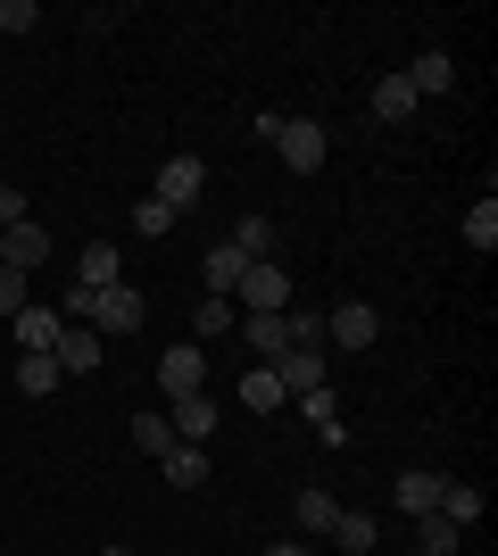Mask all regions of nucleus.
<instances>
[{"instance_id":"10","label":"nucleus","mask_w":498,"mask_h":556,"mask_svg":"<svg viewBox=\"0 0 498 556\" xmlns=\"http://www.w3.org/2000/svg\"><path fill=\"white\" fill-rule=\"evenodd\" d=\"M50 357H59V374H100V366H108V341H100L92 325H67Z\"/></svg>"},{"instance_id":"31","label":"nucleus","mask_w":498,"mask_h":556,"mask_svg":"<svg viewBox=\"0 0 498 556\" xmlns=\"http://www.w3.org/2000/svg\"><path fill=\"white\" fill-rule=\"evenodd\" d=\"M283 332H291V349H324V316L316 307H283Z\"/></svg>"},{"instance_id":"15","label":"nucleus","mask_w":498,"mask_h":556,"mask_svg":"<svg viewBox=\"0 0 498 556\" xmlns=\"http://www.w3.org/2000/svg\"><path fill=\"white\" fill-rule=\"evenodd\" d=\"M407 75V92H416V100H432V92H449V84H457V59H449V50H416V67H399Z\"/></svg>"},{"instance_id":"34","label":"nucleus","mask_w":498,"mask_h":556,"mask_svg":"<svg viewBox=\"0 0 498 556\" xmlns=\"http://www.w3.org/2000/svg\"><path fill=\"white\" fill-rule=\"evenodd\" d=\"M9 225H25V191L17 184H0V232H9Z\"/></svg>"},{"instance_id":"8","label":"nucleus","mask_w":498,"mask_h":556,"mask_svg":"<svg viewBox=\"0 0 498 556\" xmlns=\"http://www.w3.org/2000/svg\"><path fill=\"white\" fill-rule=\"evenodd\" d=\"M0 266H9V275H34V266H50V232L34 225V216H25V225H9V232H0Z\"/></svg>"},{"instance_id":"11","label":"nucleus","mask_w":498,"mask_h":556,"mask_svg":"<svg viewBox=\"0 0 498 556\" xmlns=\"http://www.w3.org/2000/svg\"><path fill=\"white\" fill-rule=\"evenodd\" d=\"M274 374H283V391L299 399V391H324V382H332V357H324V349H283Z\"/></svg>"},{"instance_id":"16","label":"nucleus","mask_w":498,"mask_h":556,"mask_svg":"<svg viewBox=\"0 0 498 556\" xmlns=\"http://www.w3.org/2000/svg\"><path fill=\"white\" fill-rule=\"evenodd\" d=\"M241 407H250V416H274V407H291L283 374H274V366H250V374H241Z\"/></svg>"},{"instance_id":"24","label":"nucleus","mask_w":498,"mask_h":556,"mask_svg":"<svg viewBox=\"0 0 498 556\" xmlns=\"http://www.w3.org/2000/svg\"><path fill=\"white\" fill-rule=\"evenodd\" d=\"M233 332H241V341H250V349H258V357H283V349H291L283 316H250V325H233Z\"/></svg>"},{"instance_id":"23","label":"nucleus","mask_w":498,"mask_h":556,"mask_svg":"<svg viewBox=\"0 0 498 556\" xmlns=\"http://www.w3.org/2000/svg\"><path fill=\"white\" fill-rule=\"evenodd\" d=\"M241 275H250V257H241L233 241H216V250H208V291L225 300V291H241Z\"/></svg>"},{"instance_id":"13","label":"nucleus","mask_w":498,"mask_h":556,"mask_svg":"<svg viewBox=\"0 0 498 556\" xmlns=\"http://www.w3.org/2000/svg\"><path fill=\"white\" fill-rule=\"evenodd\" d=\"M332 548H341V556H374V540H382V523H374V515H366V507H341V515H332Z\"/></svg>"},{"instance_id":"35","label":"nucleus","mask_w":498,"mask_h":556,"mask_svg":"<svg viewBox=\"0 0 498 556\" xmlns=\"http://www.w3.org/2000/svg\"><path fill=\"white\" fill-rule=\"evenodd\" d=\"M266 556H316V548H308V540H274Z\"/></svg>"},{"instance_id":"17","label":"nucleus","mask_w":498,"mask_h":556,"mask_svg":"<svg viewBox=\"0 0 498 556\" xmlns=\"http://www.w3.org/2000/svg\"><path fill=\"white\" fill-rule=\"evenodd\" d=\"M291 407H299V416L316 424V441H324V448H341V441H349V432H341V407H332V382H324V391H299Z\"/></svg>"},{"instance_id":"1","label":"nucleus","mask_w":498,"mask_h":556,"mask_svg":"<svg viewBox=\"0 0 498 556\" xmlns=\"http://www.w3.org/2000/svg\"><path fill=\"white\" fill-rule=\"evenodd\" d=\"M258 134L283 150L291 175H316V166L332 159V141H324V125H316V116H258Z\"/></svg>"},{"instance_id":"5","label":"nucleus","mask_w":498,"mask_h":556,"mask_svg":"<svg viewBox=\"0 0 498 556\" xmlns=\"http://www.w3.org/2000/svg\"><path fill=\"white\" fill-rule=\"evenodd\" d=\"M158 391H166V399L208 391V349H200V341H175V349L158 357Z\"/></svg>"},{"instance_id":"32","label":"nucleus","mask_w":498,"mask_h":556,"mask_svg":"<svg viewBox=\"0 0 498 556\" xmlns=\"http://www.w3.org/2000/svg\"><path fill=\"white\" fill-rule=\"evenodd\" d=\"M42 25V0H0V34H34Z\"/></svg>"},{"instance_id":"26","label":"nucleus","mask_w":498,"mask_h":556,"mask_svg":"<svg viewBox=\"0 0 498 556\" xmlns=\"http://www.w3.org/2000/svg\"><path fill=\"white\" fill-rule=\"evenodd\" d=\"M465 241H474V250H482V257H490V250H498V200H490V191H482L474 208H465Z\"/></svg>"},{"instance_id":"14","label":"nucleus","mask_w":498,"mask_h":556,"mask_svg":"<svg viewBox=\"0 0 498 556\" xmlns=\"http://www.w3.org/2000/svg\"><path fill=\"white\" fill-rule=\"evenodd\" d=\"M108 282H125L117 275V241H84V250H75V291H108Z\"/></svg>"},{"instance_id":"2","label":"nucleus","mask_w":498,"mask_h":556,"mask_svg":"<svg viewBox=\"0 0 498 556\" xmlns=\"http://www.w3.org/2000/svg\"><path fill=\"white\" fill-rule=\"evenodd\" d=\"M142 316H150L142 291H133V282H108V291H92V316H84V325H92L100 341H117V332H142Z\"/></svg>"},{"instance_id":"4","label":"nucleus","mask_w":498,"mask_h":556,"mask_svg":"<svg viewBox=\"0 0 498 556\" xmlns=\"http://www.w3.org/2000/svg\"><path fill=\"white\" fill-rule=\"evenodd\" d=\"M374 341H382V316L366 300H341L324 316V349H341V357H357V349H374Z\"/></svg>"},{"instance_id":"9","label":"nucleus","mask_w":498,"mask_h":556,"mask_svg":"<svg viewBox=\"0 0 498 556\" xmlns=\"http://www.w3.org/2000/svg\"><path fill=\"white\" fill-rule=\"evenodd\" d=\"M166 424H175V441L208 448V441H216V399H208V391H191V399H166Z\"/></svg>"},{"instance_id":"12","label":"nucleus","mask_w":498,"mask_h":556,"mask_svg":"<svg viewBox=\"0 0 498 556\" xmlns=\"http://www.w3.org/2000/svg\"><path fill=\"white\" fill-rule=\"evenodd\" d=\"M59 332H67V316H59V307H34V300L17 307V349H25V357H50V349H59Z\"/></svg>"},{"instance_id":"28","label":"nucleus","mask_w":498,"mask_h":556,"mask_svg":"<svg viewBox=\"0 0 498 556\" xmlns=\"http://www.w3.org/2000/svg\"><path fill=\"white\" fill-rule=\"evenodd\" d=\"M17 391L25 399H50V391H59V357H17Z\"/></svg>"},{"instance_id":"29","label":"nucleus","mask_w":498,"mask_h":556,"mask_svg":"<svg viewBox=\"0 0 498 556\" xmlns=\"http://www.w3.org/2000/svg\"><path fill=\"white\" fill-rule=\"evenodd\" d=\"M175 225H183V216L166 208V200H150V191L133 200V232H142V241H158V232H175Z\"/></svg>"},{"instance_id":"18","label":"nucleus","mask_w":498,"mask_h":556,"mask_svg":"<svg viewBox=\"0 0 498 556\" xmlns=\"http://www.w3.org/2000/svg\"><path fill=\"white\" fill-rule=\"evenodd\" d=\"M158 473H166V482H175V490H200V482H208V448L175 441V448H166V457H158Z\"/></svg>"},{"instance_id":"36","label":"nucleus","mask_w":498,"mask_h":556,"mask_svg":"<svg viewBox=\"0 0 498 556\" xmlns=\"http://www.w3.org/2000/svg\"><path fill=\"white\" fill-rule=\"evenodd\" d=\"M100 556H133V548H100Z\"/></svg>"},{"instance_id":"19","label":"nucleus","mask_w":498,"mask_h":556,"mask_svg":"<svg viewBox=\"0 0 498 556\" xmlns=\"http://www.w3.org/2000/svg\"><path fill=\"white\" fill-rule=\"evenodd\" d=\"M366 109H374L382 125H407V116H416V92H407V75H382L374 92H366Z\"/></svg>"},{"instance_id":"25","label":"nucleus","mask_w":498,"mask_h":556,"mask_svg":"<svg viewBox=\"0 0 498 556\" xmlns=\"http://www.w3.org/2000/svg\"><path fill=\"white\" fill-rule=\"evenodd\" d=\"M457 523H440V515H416V556H457Z\"/></svg>"},{"instance_id":"20","label":"nucleus","mask_w":498,"mask_h":556,"mask_svg":"<svg viewBox=\"0 0 498 556\" xmlns=\"http://www.w3.org/2000/svg\"><path fill=\"white\" fill-rule=\"evenodd\" d=\"M291 507H299V532H308V540H324V532H332V515H341V498H332L324 482H308L299 498H291Z\"/></svg>"},{"instance_id":"30","label":"nucleus","mask_w":498,"mask_h":556,"mask_svg":"<svg viewBox=\"0 0 498 556\" xmlns=\"http://www.w3.org/2000/svg\"><path fill=\"white\" fill-rule=\"evenodd\" d=\"M233 325H241V316H233V300H200V316H191V332H200V341H225Z\"/></svg>"},{"instance_id":"27","label":"nucleus","mask_w":498,"mask_h":556,"mask_svg":"<svg viewBox=\"0 0 498 556\" xmlns=\"http://www.w3.org/2000/svg\"><path fill=\"white\" fill-rule=\"evenodd\" d=\"M133 448H142V457L158 465L166 448H175V424H166V416H150V407H142V416H133Z\"/></svg>"},{"instance_id":"22","label":"nucleus","mask_w":498,"mask_h":556,"mask_svg":"<svg viewBox=\"0 0 498 556\" xmlns=\"http://www.w3.org/2000/svg\"><path fill=\"white\" fill-rule=\"evenodd\" d=\"M432 515H440V523H457V532H474V523H482V490L449 482V490H440V507H432Z\"/></svg>"},{"instance_id":"6","label":"nucleus","mask_w":498,"mask_h":556,"mask_svg":"<svg viewBox=\"0 0 498 556\" xmlns=\"http://www.w3.org/2000/svg\"><path fill=\"white\" fill-rule=\"evenodd\" d=\"M241 300H250V316H283V307H291V275H283V257H258V266L241 275Z\"/></svg>"},{"instance_id":"21","label":"nucleus","mask_w":498,"mask_h":556,"mask_svg":"<svg viewBox=\"0 0 498 556\" xmlns=\"http://www.w3.org/2000/svg\"><path fill=\"white\" fill-rule=\"evenodd\" d=\"M225 241H233V250L250 257V266H258V257H274V216H241V225L225 232Z\"/></svg>"},{"instance_id":"7","label":"nucleus","mask_w":498,"mask_h":556,"mask_svg":"<svg viewBox=\"0 0 498 556\" xmlns=\"http://www.w3.org/2000/svg\"><path fill=\"white\" fill-rule=\"evenodd\" d=\"M440 490H449V473H432V465H407L399 482H391V507H399L407 523H416V515H432V507H440Z\"/></svg>"},{"instance_id":"3","label":"nucleus","mask_w":498,"mask_h":556,"mask_svg":"<svg viewBox=\"0 0 498 556\" xmlns=\"http://www.w3.org/2000/svg\"><path fill=\"white\" fill-rule=\"evenodd\" d=\"M208 191V159H191V150H175V159H158V184H150V200H166V208L183 216L191 200Z\"/></svg>"},{"instance_id":"33","label":"nucleus","mask_w":498,"mask_h":556,"mask_svg":"<svg viewBox=\"0 0 498 556\" xmlns=\"http://www.w3.org/2000/svg\"><path fill=\"white\" fill-rule=\"evenodd\" d=\"M25 307V275H9V266H0V316H17Z\"/></svg>"}]
</instances>
